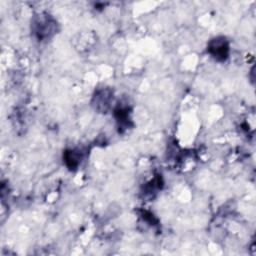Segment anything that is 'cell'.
Listing matches in <instances>:
<instances>
[{"instance_id": "2", "label": "cell", "mask_w": 256, "mask_h": 256, "mask_svg": "<svg viewBox=\"0 0 256 256\" xmlns=\"http://www.w3.org/2000/svg\"><path fill=\"white\" fill-rule=\"evenodd\" d=\"M34 27V33L37 36L39 40L48 38L52 33H54L55 28V22L52 21L49 17L40 16L36 20V22L33 24Z\"/></svg>"}, {"instance_id": "4", "label": "cell", "mask_w": 256, "mask_h": 256, "mask_svg": "<svg viewBox=\"0 0 256 256\" xmlns=\"http://www.w3.org/2000/svg\"><path fill=\"white\" fill-rule=\"evenodd\" d=\"M64 161L66 166L70 170H74L78 167L79 165V160H80V154L77 153L75 150H67L64 152Z\"/></svg>"}, {"instance_id": "3", "label": "cell", "mask_w": 256, "mask_h": 256, "mask_svg": "<svg viewBox=\"0 0 256 256\" xmlns=\"http://www.w3.org/2000/svg\"><path fill=\"white\" fill-rule=\"evenodd\" d=\"M95 105L98 110L106 111L109 107L110 99H111V93L108 90H100L95 96Z\"/></svg>"}, {"instance_id": "1", "label": "cell", "mask_w": 256, "mask_h": 256, "mask_svg": "<svg viewBox=\"0 0 256 256\" xmlns=\"http://www.w3.org/2000/svg\"><path fill=\"white\" fill-rule=\"evenodd\" d=\"M207 51L215 60L225 61L229 55L228 41L224 37H216L209 42Z\"/></svg>"}]
</instances>
